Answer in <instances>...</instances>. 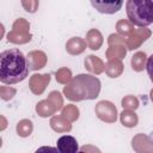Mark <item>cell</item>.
Wrapping results in <instances>:
<instances>
[{
    "label": "cell",
    "mask_w": 153,
    "mask_h": 153,
    "mask_svg": "<svg viewBox=\"0 0 153 153\" xmlns=\"http://www.w3.org/2000/svg\"><path fill=\"white\" fill-rule=\"evenodd\" d=\"M36 111H37V114H38L41 117H48V116L54 115V114L57 111V109H56V106L47 98V99L41 100V102L37 103V105H36Z\"/></svg>",
    "instance_id": "e0dca14e"
},
{
    "label": "cell",
    "mask_w": 153,
    "mask_h": 153,
    "mask_svg": "<svg viewBox=\"0 0 153 153\" xmlns=\"http://www.w3.org/2000/svg\"><path fill=\"white\" fill-rule=\"evenodd\" d=\"M86 43L92 50H98L103 44V35L97 29H91L86 33Z\"/></svg>",
    "instance_id": "9a60e30c"
},
{
    "label": "cell",
    "mask_w": 153,
    "mask_h": 153,
    "mask_svg": "<svg viewBox=\"0 0 153 153\" xmlns=\"http://www.w3.org/2000/svg\"><path fill=\"white\" fill-rule=\"evenodd\" d=\"M80 151H81V152H88V151H92V152H99L98 148L92 147V146H84V147L80 148Z\"/></svg>",
    "instance_id": "f546056e"
},
{
    "label": "cell",
    "mask_w": 153,
    "mask_h": 153,
    "mask_svg": "<svg viewBox=\"0 0 153 153\" xmlns=\"http://www.w3.org/2000/svg\"><path fill=\"white\" fill-rule=\"evenodd\" d=\"M90 2L93 8L104 14H114L123 6V0H90Z\"/></svg>",
    "instance_id": "8992f818"
},
{
    "label": "cell",
    "mask_w": 153,
    "mask_h": 153,
    "mask_svg": "<svg viewBox=\"0 0 153 153\" xmlns=\"http://www.w3.org/2000/svg\"><path fill=\"white\" fill-rule=\"evenodd\" d=\"M131 147L137 153H152L153 139L146 134H137L131 140Z\"/></svg>",
    "instance_id": "52a82bcc"
},
{
    "label": "cell",
    "mask_w": 153,
    "mask_h": 153,
    "mask_svg": "<svg viewBox=\"0 0 153 153\" xmlns=\"http://www.w3.org/2000/svg\"><path fill=\"white\" fill-rule=\"evenodd\" d=\"M85 68L94 74H100L104 72L105 65L99 57H97L94 55H88L85 59Z\"/></svg>",
    "instance_id": "5bb4252c"
},
{
    "label": "cell",
    "mask_w": 153,
    "mask_h": 153,
    "mask_svg": "<svg viewBox=\"0 0 153 153\" xmlns=\"http://www.w3.org/2000/svg\"><path fill=\"white\" fill-rule=\"evenodd\" d=\"M151 36V31L145 27H140V29H135L134 32L126 38V45L127 49L129 50H134L135 48L140 47L142 42H145L148 37Z\"/></svg>",
    "instance_id": "ba28073f"
},
{
    "label": "cell",
    "mask_w": 153,
    "mask_h": 153,
    "mask_svg": "<svg viewBox=\"0 0 153 153\" xmlns=\"http://www.w3.org/2000/svg\"><path fill=\"white\" fill-rule=\"evenodd\" d=\"M146 69L148 73V76L151 79V81L153 82V54L147 57V62H146Z\"/></svg>",
    "instance_id": "f1b7e54d"
},
{
    "label": "cell",
    "mask_w": 153,
    "mask_h": 153,
    "mask_svg": "<svg viewBox=\"0 0 153 153\" xmlns=\"http://www.w3.org/2000/svg\"><path fill=\"white\" fill-rule=\"evenodd\" d=\"M20 1H22V6L24 7V10L29 13H35L38 10L39 0H20Z\"/></svg>",
    "instance_id": "4316f807"
},
{
    "label": "cell",
    "mask_w": 153,
    "mask_h": 153,
    "mask_svg": "<svg viewBox=\"0 0 153 153\" xmlns=\"http://www.w3.org/2000/svg\"><path fill=\"white\" fill-rule=\"evenodd\" d=\"M43 151H51V152H59V149H57V148L55 149V148H50V147H42V148H38V149H37L36 152L38 153V152H43Z\"/></svg>",
    "instance_id": "4dcf8cb0"
},
{
    "label": "cell",
    "mask_w": 153,
    "mask_h": 153,
    "mask_svg": "<svg viewBox=\"0 0 153 153\" xmlns=\"http://www.w3.org/2000/svg\"><path fill=\"white\" fill-rule=\"evenodd\" d=\"M17 133L19 136L22 137H27L29 135H31L32 130H33V124L30 120H22L17 123Z\"/></svg>",
    "instance_id": "7402d4cb"
},
{
    "label": "cell",
    "mask_w": 153,
    "mask_h": 153,
    "mask_svg": "<svg viewBox=\"0 0 153 153\" xmlns=\"http://www.w3.org/2000/svg\"><path fill=\"white\" fill-rule=\"evenodd\" d=\"M121 104H122L123 109L135 110V109H137V108H139V99H137L135 96L129 94V96H126V97L122 99Z\"/></svg>",
    "instance_id": "d4e9b609"
},
{
    "label": "cell",
    "mask_w": 153,
    "mask_h": 153,
    "mask_svg": "<svg viewBox=\"0 0 153 153\" xmlns=\"http://www.w3.org/2000/svg\"><path fill=\"white\" fill-rule=\"evenodd\" d=\"M86 41H84L80 37H72L66 43V50L71 55H79L86 49Z\"/></svg>",
    "instance_id": "4fadbf2b"
},
{
    "label": "cell",
    "mask_w": 153,
    "mask_h": 153,
    "mask_svg": "<svg viewBox=\"0 0 153 153\" xmlns=\"http://www.w3.org/2000/svg\"><path fill=\"white\" fill-rule=\"evenodd\" d=\"M27 59V65H29V68L31 71H37V69H41L45 66L47 63V55L44 51L42 50H33V51H30L26 56Z\"/></svg>",
    "instance_id": "30bf717a"
},
{
    "label": "cell",
    "mask_w": 153,
    "mask_h": 153,
    "mask_svg": "<svg viewBox=\"0 0 153 153\" xmlns=\"http://www.w3.org/2000/svg\"><path fill=\"white\" fill-rule=\"evenodd\" d=\"M50 81V74H33L29 80V87L33 94H42Z\"/></svg>",
    "instance_id": "9c48e42d"
},
{
    "label": "cell",
    "mask_w": 153,
    "mask_h": 153,
    "mask_svg": "<svg viewBox=\"0 0 153 153\" xmlns=\"http://www.w3.org/2000/svg\"><path fill=\"white\" fill-rule=\"evenodd\" d=\"M116 30H117L118 35L122 36V37L126 39L127 37H129V36L134 32L135 29H134V24L130 23L129 19H128V20L121 19V20H118L117 24H116Z\"/></svg>",
    "instance_id": "ffe728a7"
},
{
    "label": "cell",
    "mask_w": 153,
    "mask_h": 153,
    "mask_svg": "<svg viewBox=\"0 0 153 153\" xmlns=\"http://www.w3.org/2000/svg\"><path fill=\"white\" fill-rule=\"evenodd\" d=\"M123 72V63L121 59H111L105 65V73L110 78H117Z\"/></svg>",
    "instance_id": "2e32d148"
},
{
    "label": "cell",
    "mask_w": 153,
    "mask_h": 153,
    "mask_svg": "<svg viewBox=\"0 0 153 153\" xmlns=\"http://www.w3.org/2000/svg\"><path fill=\"white\" fill-rule=\"evenodd\" d=\"M147 62V55L145 51H137L131 56V68L136 72L143 71Z\"/></svg>",
    "instance_id": "44dd1931"
},
{
    "label": "cell",
    "mask_w": 153,
    "mask_h": 153,
    "mask_svg": "<svg viewBox=\"0 0 153 153\" xmlns=\"http://www.w3.org/2000/svg\"><path fill=\"white\" fill-rule=\"evenodd\" d=\"M16 88L11 87V86H0V97L4 100H10L13 98V96L16 94Z\"/></svg>",
    "instance_id": "83f0119b"
},
{
    "label": "cell",
    "mask_w": 153,
    "mask_h": 153,
    "mask_svg": "<svg viewBox=\"0 0 153 153\" xmlns=\"http://www.w3.org/2000/svg\"><path fill=\"white\" fill-rule=\"evenodd\" d=\"M149 98H151V100L153 102V88L151 90V93H149Z\"/></svg>",
    "instance_id": "d6a6232c"
},
{
    "label": "cell",
    "mask_w": 153,
    "mask_h": 153,
    "mask_svg": "<svg viewBox=\"0 0 153 153\" xmlns=\"http://www.w3.org/2000/svg\"><path fill=\"white\" fill-rule=\"evenodd\" d=\"M30 24L24 18H18L12 25V30L7 33V41L14 44H24L30 42Z\"/></svg>",
    "instance_id": "277c9868"
},
{
    "label": "cell",
    "mask_w": 153,
    "mask_h": 153,
    "mask_svg": "<svg viewBox=\"0 0 153 153\" xmlns=\"http://www.w3.org/2000/svg\"><path fill=\"white\" fill-rule=\"evenodd\" d=\"M100 92V80L91 74H79L66 84L63 94L73 102L96 99Z\"/></svg>",
    "instance_id": "7a4b0ae2"
},
{
    "label": "cell",
    "mask_w": 153,
    "mask_h": 153,
    "mask_svg": "<svg viewBox=\"0 0 153 153\" xmlns=\"http://www.w3.org/2000/svg\"><path fill=\"white\" fill-rule=\"evenodd\" d=\"M96 115L99 120L106 123H115L117 120V109L114 103L109 100H100L94 108Z\"/></svg>",
    "instance_id": "5b68a950"
},
{
    "label": "cell",
    "mask_w": 153,
    "mask_h": 153,
    "mask_svg": "<svg viewBox=\"0 0 153 153\" xmlns=\"http://www.w3.org/2000/svg\"><path fill=\"white\" fill-rule=\"evenodd\" d=\"M127 54V45L122 44V43H117V44H111L109 45L105 55L108 57V60L111 59H123Z\"/></svg>",
    "instance_id": "ac0fdd59"
},
{
    "label": "cell",
    "mask_w": 153,
    "mask_h": 153,
    "mask_svg": "<svg viewBox=\"0 0 153 153\" xmlns=\"http://www.w3.org/2000/svg\"><path fill=\"white\" fill-rule=\"evenodd\" d=\"M48 99L56 106L57 110H60L62 108V105H63V99H62L61 93L59 91H51L49 93V96H48Z\"/></svg>",
    "instance_id": "484cf974"
},
{
    "label": "cell",
    "mask_w": 153,
    "mask_h": 153,
    "mask_svg": "<svg viewBox=\"0 0 153 153\" xmlns=\"http://www.w3.org/2000/svg\"><path fill=\"white\" fill-rule=\"evenodd\" d=\"M50 127L53 130L57 133H67L72 130V124L71 122L65 118L62 115H55L50 120Z\"/></svg>",
    "instance_id": "7c38bea8"
},
{
    "label": "cell",
    "mask_w": 153,
    "mask_h": 153,
    "mask_svg": "<svg viewBox=\"0 0 153 153\" xmlns=\"http://www.w3.org/2000/svg\"><path fill=\"white\" fill-rule=\"evenodd\" d=\"M61 115L72 123L79 118V109L73 104H68V105H65L62 108Z\"/></svg>",
    "instance_id": "603a6c76"
},
{
    "label": "cell",
    "mask_w": 153,
    "mask_h": 153,
    "mask_svg": "<svg viewBox=\"0 0 153 153\" xmlns=\"http://www.w3.org/2000/svg\"><path fill=\"white\" fill-rule=\"evenodd\" d=\"M57 149L61 153H75L78 152V141L75 137L71 135H63L61 136L56 142Z\"/></svg>",
    "instance_id": "8fae6325"
},
{
    "label": "cell",
    "mask_w": 153,
    "mask_h": 153,
    "mask_svg": "<svg viewBox=\"0 0 153 153\" xmlns=\"http://www.w3.org/2000/svg\"><path fill=\"white\" fill-rule=\"evenodd\" d=\"M0 118H1V121H2V126H1V128H0V129H1V130H4V129L6 128V120H5V117H4V116H1Z\"/></svg>",
    "instance_id": "1f68e13d"
},
{
    "label": "cell",
    "mask_w": 153,
    "mask_h": 153,
    "mask_svg": "<svg viewBox=\"0 0 153 153\" xmlns=\"http://www.w3.org/2000/svg\"><path fill=\"white\" fill-rule=\"evenodd\" d=\"M27 59L19 49L4 50L0 54V81L12 85L23 81L29 74Z\"/></svg>",
    "instance_id": "6da1fadb"
},
{
    "label": "cell",
    "mask_w": 153,
    "mask_h": 153,
    "mask_svg": "<svg viewBox=\"0 0 153 153\" xmlns=\"http://www.w3.org/2000/svg\"><path fill=\"white\" fill-rule=\"evenodd\" d=\"M55 78H56V81L60 84H68L72 80V72L69 68L62 67V68L56 71Z\"/></svg>",
    "instance_id": "cb8c5ba5"
},
{
    "label": "cell",
    "mask_w": 153,
    "mask_h": 153,
    "mask_svg": "<svg viewBox=\"0 0 153 153\" xmlns=\"http://www.w3.org/2000/svg\"><path fill=\"white\" fill-rule=\"evenodd\" d=\"M126 11L129 22L136 26L153 24V0H127Z\"/></svg>",
    "instance_id": "3957f363"
},
{
    "label": "cell",
    "mask_w": 153,
    "mask_h": 153,
    "mask_svg": "<svg viewBox=\"0 0 153 153\" xmlns=\"http://www.w3.org/2000/svg\"><path fill=\"white\" fill-rule=\"evenodd\" d=\"M120 121L124 127L128 128H133L139 123V117L135 114L134 110H129V109H124L121 114H120Z\"/></svg>",
    "instance_id": "d6986e66"
}]
</instances>
